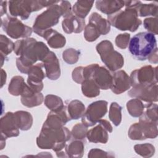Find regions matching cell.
I'll return each mask as SVG.
<instances>
[{"label":"cell","instance_id":"cell-1","mask_svg":"<svg viewBox=\"0 0 158 158\" xmlns=\"http://www.w3.org/2000/svg\"><path fill=\"white\" fill-rule=\"evenodd\" d=\"M14 51L20 57L16 59L17 67L21 73L27 74L31 66L38 61H43L50 52L48 47L42 41L33 38L17 40L14 43Z\"/></svg>","mask_w":158,"mask_h":158},{"label":"cell","instance_id":"cell-2","mask_svg":"<svg viewBox=\"0 0 158 158\" xmlns=\"http://www.w3.org/2000/svg\"><path fill=\"white\" fill-rule=\"evenodd\" d=\"M70 139V131L65 127L51 128L43 126L36 138V144L41 149H52L56 152L62 151Z\"/></svg>","mask_w":158,"mask_h":158},{"label":"cell","instance_id":"cell-3","mask_svg":"<svg viewBox=\"0 0 158 158\" xmlns=\"http://www.w3.org/2000/svg\"><path fill=\"white\" fill-rule=\"evenodd\" d=\"M128 49L132 56L139 60H145L157 49L155 35L146 31L139 32L130 40Z\"/></svg>","mask_w":158,"mask_h":158},{"label":"cell","instance_id":"cell-4","mask_svg":"<svg viewBox=\"0 0 158 158\" xmlns=\"http://www.w3.org/2000/svg\"><path fill=\"white\" fill-rule=\"evenodd\" d=\"M107 20L110 25L118 30L131 32L135 31L142 23V21L138 19L136 10L131 7H125L124 10L107 15Z\"/></svg>","mask_w":158,"mask_h":158},{"label":"cell","instance_id":"cell-5","mask_svg":"<svg viewBox=\"0 0 158 158\" xmlns=\"http://www.w3.org/2000/svg\"><path fill=\"white\" fill-rule=\"evenodd\" d=\"M59 2V1H8L9 10L10 16L20 17L22 20H27L32 12Z\"/></svg>","mask_w":158,"mask_h":158},{"label":"cell","instance_id":"cell-6","mask_svg":"<svg viewBox=\"0 0 158 158\" xmlns=\"http://www.w3.org/2000/svg\"><path fill=\"white\" fill-rule=\"evenodd\" d=\"M96 49L100 55L102 62L109 70L115 72L123 66V57L120 52L114 50L113 44L110 41H101L97 44Z\"/></svg>","mask_w":158,"mask_h":158},{"label":"cell","instance_id":"cell-7","mask_svg":"<svg viewBox=\"0 0 158 158\" xmlns=\"http://www.w3.org/2000/svg\"><path fill=\"white\" fill-rule=\"evenodd\" d=\"M59 3L49 6L45 11L36 17L33 25V30L38 35L41 36L45 31L58 23L62 16Z\"/></svg>","mask_w":158,"mask_h":158},{"label":"cell","instance_id":"cell-8","mask_svg":"<svg viewBox=\"0 0 158 158\" xmlns=\"http://www.w3.org/2000/svg\"><path fill=\"white\" fill-rule=\"evenodd\" d=\"M157 135V123L149 120L143 113L139 117V122L131 125L128 132L129 138L132 140L156 138Z\"/></svg>","mask_w":158,"mask_h":158},{"label":"cell","instance_id":"cell-9","mask_svg":"<svg viewBox=\"0 0 158 158\" xmlns=\"http://www.w3.org/2000/svg\"><path fill=\"white\" fill-rule=\"evenodd\" d=\"M1 26L6 34L13 39L27 38L33 31V28L23 24L17 18L9 15L1 19Z\"/></svg>","mask_w":158,"mask_h":158},{"label":"cell","instance_id":"cell-10","mask_svg":"<svg viewBox=\"0 0 158 158\" xmlns=\"http://www.w3.org/2000/svg\"><path fill=\"white\" fill-rule=\"evenodd\" d=\"M107 102L99 100L93 102L87 107L83 116L81 122L87 127L95 125L107 112Z\"/></svg>","mask_w":158,"mask_h":158},{"label":"cell","instance_id":"cell-11","mask_svg":"<svg viewBox=\"0 0 158 158\" xmlns=\"http://www.w3.org/2000/svg\"><path fill=\"white\" fill-rule=\"evenodd\" d=\"M157 69L148 65L133 70L130 77L131 86L157 83Z\"/></svg>","mask_w":158,"mask_h":158},{"label":"cell","instance_id":"cell-12","mask_svg":"<svg viewBox=\"0 0 158 158\" xmlns=\"http://www.w3.org/2000/svg\"><path fill=\"white\" fill-rule=\"evenodd\" d=\"M97 123L94 127L88 130L86 137L89 142L106 144L109 139L108 133H112L113 128L107 120L101 119Z\"/></svg>","mask_w":158,"mask_h":158},{"label":"cell","instance_id":"cell-13","mask_svg":"<svg viewBox=\"0 0 158 158\" xmlns=\"http://www.w3.org/2000/svg\"><path fill=\"white\" fill-rule=\"evenodd\" d=\"M128 94L131 98H137L148 103L157 102L158 100L157 83L132 86Z\"/></svg>","mask_w":158,"mask_h":158},{"label":"cell","instance_id":"cell-14","mask_svg":"<svg viewBox=\"0 0 158 158\" xmlns=\"http://www.w3.org/2000/svg\"><path fill=\"white\" fill-rule=\"evenodd\" d=\"M43 67V63H38L31 66L27 73V85L36 93H40L43 88V80L46 77Z\"/></svg>","mask_w":158,"mask_h":158},{"label":"cell","instance_id":"cell-15","mask_svg":"<svg viewBox=\"0 0 158 158\" xmlns=\"http://www.w3.org/2000/svg\"><path fill=\"white\" fill-rule=\"evenodd\" d=\"M70 120H71V118L67 110V106H64V107L59 111L54 112L51 110L43 126L51 128H60L64 127Z\"/></svg>","mask_w":158,"mask_h":158},{"label":"cell","instance_id":"cell-16","mask_svg":"<svg viewBox=\"0 0 158 158\" xmlns=\"http://www.w3.org/2000/svg\"><path fill=\"white\" fill-rule=\"evenodd\" d=\"M89 78L94 81L100 89H110L112 83V74L108 69L99 66V64H97L94 68Z\"/></svg>","mask_w":158,"mask_h":158},{"label":"cell","instance_id":"cell-17","mask_svg":"<svg viewBox=\"0 0 158 158\" xmlns=\"http://www.w3.org/2000/svg\"><path fill=\"white\" fill-rule=\"evenodd\" d=\"M112 74V83L110 89L114 93L120 94L130 88L131 86L130 78L124 70H120Z\"/></svg>","mask_w":158,"mask_h":158},{"label":"cell","instance_id":"cell-18","mask_svg":"<svg viewBox=\"0 0 158 158\" xmlns=\"http://www.w3.org/2000/svg\"><path fill=\"white\" fill-rule=\"evenodd\" d=\"M42 62L45 69L46 76L51 80H57L60 76V68L56 54L50 51Z\"/></svg>","mask_w":158,"mask_h":158},{"label":"cell","instance_id":"cell-19","mask_svg":"<svg viewBox=\"0 0 158 158\" xmlns=\"http://www.w3.org/2000/svg\"><path fill=\"white\" fill-rule=\"evenodd\" d=\"M1 133L6 138L19 136V128L14 113L8 112L1 118Z\"/></svg>","mask_w":158,"mask_h":158},{"label":"cell","instance_id":"cell-20","mask_svg":"<svg viewBox=\"0 0 158 158\" xmlns=\"http://www.w3.org/2000/svg\"><path fill=\"white\" fill-rule=\"evenodd\" d=\"M125 7L134 8L139 17L152 15L157 16V3L154 2L150 4H143L139 1H124Z\"/></svg>","mask_w":158,"mask_h":158},{"label":"cell","instance_id":"cell-21","mask_svg":"<svg viewBox=\"0 0 158 158\" xmlns=\"http://www.w3.org/2000/svg\"><path fill=\"white\" fill-rule=\"evenodd\" d=\"M44 100L43 94L33 91L28 85H27L23 93L21 95L22 104L27 107H33L40 106Z\"/></svg>","mask_w":158,"mask_h":158},{"label":"cell","instance_id":"cell-22","mask_svg":"<svg viewBox=\"0 0 158 158\" xmlns=\"http://www.w3.org/2000/svg\"><path fill=\"white\" fill-rule=\"evenodd\" d=\"M63 30L67 34L72 33H81L85 27V19H80L75 15L64 19L62 22Z\"/></svg>","mask_w":158,"mask_h":158},{"label":"cell","instance_id":"cell-23","mask_svg":"<svg viewBox=\"0 0 158 158\" xmlns=\"http://www.w3.org/2000/svg\"><path fill=\"white\" fill-rule=\"evenodd\" d=\"M123 6H125L124 1L104 0L96 1V9L107 15L119 11Z\"/></svg>","mask_w":158,"mask_h":158},{"label":"cell","instance_id":"cell-24","mask_svg":"<svg viewBox=\"0 0 158 158\" xmlns=\"http://www.w3.org/2000/svg\"><path fill=\"white\" fill-rule=\"evenodd\" d=\"M41 37L46 40L48 45L52 48H63L66 43L65 36L52 28L45 31L42 34Z\"/></svg>","mask_w":158,"mask_h":158},{"label":"cell","instance_id":"cell-25","mask_svg":"<svg viewBox=\"0 0 158 158\" xmlns=\"http://www.w3.org/2000/svg\"><path fill=\"white\" fill-rule=\"evenodd\" d=\"M98 64H93L86 67H77L72 72V77L73 80L78 84L91 77L93 71Z\"/></svg>","mask_w":158,"mask_h":158},{"label":"cell","instance_id":"cell-26","mask_svg":"<svg viewBox=\"0 0 158 158\" xmlns=\"http://www.w3.org/2000/svg\"><path fill=\"white\" fill-rule=\"evenodd\" d=\"M85 144L83 140L72 139L66 144L65 151L69 157H81L85 151Z\"/></svg>","mask_w":158,"mask_h":158},{"label":"cell","instance_id":"cell-27","mask_svg":"<svg viewBox=\"0 0 158 158\" xmlns=\"http://www.w3.org/2000/svg\"><path fill=\"white\" fill-rule=\"evenodd\" d=\"M88 23L93 24L99 30L101 35H106L110 30V24L109 21L97 12H93L91 14Z\"/></svg>","mask_w":158,"mask_h":158},{"label":"cell","instance_id":"cell-28","mask_svg":"<svg viewBox=\"0 0 158 158\" xmlns=\"http://www.w3.org/2000/svg\"><path fill=\"white\" fill-rule=\"evenodd\" d=\"M14 114L17 126L20 130L26 131L30 129L33 124V117L30 112L19 110L14 112Z\"/></svg>","mask_w":158,"mask_h":158},{"label":"cell","instance_id":"cell-29","mask_svg":"<svg viewBox=\"0 0 158 158\" xmlns=\"http://www.w3.org/2000/svg\"><path fill=\"white\" fill-rule=\"evenodd\" d=\"M94 4L93 1H77L72 7L74 15L85 19L89 12Z\"/></svg>","mask_w":158,"mask_h":158},{"label":"cell","instance_id":"cell-30","mask_svg":"<svg viewBox=\"0 0 158 158\" xmlns=\"http://www.w3.org/2000/svg\"><path fill=\"white\" fill-rule=\"evenodd\" d=\"M67 110L71 120H77L81 117L85 112L83 103L77 99L71 101L67 106Z\"/></svg>","mask_w":158,"mask_h":158},{"label":"cell","instance_id":"cell-31","mask_svg":"<svg viewBox=\"0 0 158 158\" xmlns=\"http://www.w3.org/2000/svg\"><path fill=\"white\" fill-rule=\"evenodd\" d=\"M27 84L25 83L24 78L21 76H15L12 78L9 86L8 91L13 96H21Z\"/></svg>","mask_w":158,"mask_h":158},{"label":"cell","instance_id":"cell-32","mask_svg":"<svg viewBox=\"0 0 158 158\" xmlns=\"http://www.w3.org/2000/svg\"><path fill=\"white\" fill-rule=\"evenodd\" d=\"M81 91L87 98H94L99 95L100 88L91 79H86L81 83Z\"/></svg>","mask_w":158,"mask_h":158},{"label":"cell","instance_id":"cell-33","mask_svg":"<svg viewBox=\"0 0 158 158\" xmlns=\"http://www.w3.org/2000/svg\"><path fill=\"white\" fill-rule=\"evenodd\" d=\"M127 108L130 115L134 117H138L144 112L145 105L140 99L133 98L127 102Z\"/></svg>","mask_w":158,"mask_h":158},{"label":"cell","instance_id":"cell-34","mask_svg":"<svg viewBox=\"0 0 158 158\" xmlns=\"http://www.w3.org/2000/svg\"><path fill=\"white\" fill-rule=\"evenodd\" d=\"M44 105L51 111L57 112L61 110L64 107L62 99L57 96L48 94L44 98Z\"/></svg>","mask_w":158,"mask_h":158},{"label":"cell","instance_id":"cell-35","mask_svg":"<svg viewBox=\"0 0 158 158\" xmlns=\"http://www.w3.org/2000/svg\"><path fill=\"white\" fill-rule=\"evenodd\" d=\"M122 107L117 102L111 103L109 112V118L116 127L118 126L122 121Z\"/></svg>","mask_w":158,"mask_h":158},{"label":"cell","instance_id":"cell-36","mask_svg":"<svg viewBox=\"0 0 158 158\" xmlns=\"http://www.w3.org/2000/svg\"><path fill=\"white\" fill-rule=\"evenodd\" d=\"M134 149L138 154L146 158L152 157L155 153V148L150 143L136 144Z\"/></svg>","mask_w":158,"mask_h":158},{"label":"cell","instance_id":"cell-37","mask_svg":"<svg viewBox=\"0 0 158 158\" xmlns=\"http://www.w3.org/2000/svg\"><path fill=\"white\" fill-rule=\"evenodd\" d=\"M87 128L88 127L82 123H78L75 125L70 131L71 139L80 140L85 139V138L86 137L88 131Z\"/></svg>","mask_w":158,"mask_h":158},{"label":"cell","instance_id":"cell-38","mask_svg":"<svg viewBox=\"0 0 158 158\" xmlns=\"http://www.w3.org/2000/svg\"><path fill=\"white\" fill-rule=\"evenodd\" d=\"M101 34L97 28L92 23H88L84 29V37L87 41L93 42L96 41Z\"/></svg>","mask_w":158,"mask_h":158},{"label":"cell","instance_id":"cell-39","mask_svg":"<svg viewBox=\"0 0 158 158\" xmlns=\"http://www.w3.org/2000/svg\"><path fill=\"white\" fill-rule=\"evenodd\" d=\"M80 52L73 48H69L65 49L62 53V58L68 64H73L78 62Z\"/></svg>","mask_w":158,"mask_h":158},{"label":"cell","instance_id":"cell-40","mask_svg":"<svg viewBox=\"0 0 158 158\" xmlns=\"http://www.w3.org/2000/svg\"><path fill=\"white\" fill-rule=\"evenodd\" d=\"M0 41L1 54L6 56L11 53L14 49V43L3 35H1L0 36Z\"/></svg>","mask_w":158,"mask_h":158},{"label":"cell","instance_id":"cell-41","mask_svg":"<svg viewBox=\"0 0 158 158\" xmlns=\"http://www.w3.org/2000/svg\"><path fill=\"white\" fill-rule=\"evenodd\" d=\"M146 109V111L143 112V114L148 118L149 120L154 122H158V114H157V104L153 102L148 103L145 105Z\"/></svg>","mask_w":158,"mask_h":158},{"label":"cell","instance_id":"cell-42","mask_svg":"<svg viewBox=\"0 0 158 158\" xmlns=\"http://www.w3.org/2000/svg\"><path fill=\"white\" fill-rule=\"evenodd\" d=\"M143 25L144 28L149 32L154 35L158 33L157 28V17H149L144 20Z\"/></svg>","mask_w":158,"mask_h":158},{"label":"cell","instance_id":"cell-43","mask_svg":"<svg viewBox=\"0 0 158 158\" xmlns=\"http://www.w3.org/2000/svg\"><path fill=\"white\" fill-rule=\"evenodd\" d=\"M130 35L129 33H122L119 34L117 35L115 38V43L116 46L122 49H126L130 42Z\"/></svg>","mask_w":158,"mask_h":158},{"label":"cell","instance_id":"cell-44","mask_svg":"<svg viewBox=\"0 0 158 158\" xmlns=\"http://www.w3.org/2000/svg\"><path fill=\"white\" fill-rule=\"evenodd\" d=\"M61 12H62V16L64 19L69 18L72 15H73L72 12V8L71 4L69 1H60L59 3Z\"/></svg>","mask_w":158,"mask_h":158},{"label":"cell","instance_id":"cell-45","mask_svg":"<svg viewBox=\"0 0 158 158\" xmlns=\"http://www.w3.org/2000/svg\"><path fill=\"white\" fill-rule=\"evenodd\" d=\"M88 157H112L115 156L109 152L104 151L99 149H92L88 154Z\"/></svg>","mask_w":158,"mask_h":158},{"label":"cell","instance_id":"cell-46","mask_svg":"<svg viewBox=\"0 0 158 158\" xmlns=\"http://www.w3.org/2000/svg\"><path fill=\"white\" fill-rule=\"evenodd\" d=\"M148 60L151 64H157L158 62V57H157V49L149 57Z\"/></svg>","mask_w":158,"mask_h":158},{"label":"cell","instance_id":"cell-47","mask_svg":"<svg viewBox=\"0 0 158 158\" xmlns=\"http://www.w3.org/2000/svg\"><path fill=\"white\" fill-rule=\"evenodd\" d=\"M8 2L1 1V16L2 17L7 12V3Z\"/></svg>","mask_w":158,"mask_h":158},{"label":"cell","instance_id":"cell-48","mask_svg":"<svg viewBox=\"0 0 158 158\" xmlns=\"http://www.w3.org/2000/svg\"><path fill=\"white\" fill-rule=\"evenodd\" d=\"M1 87L2 88L3 86V85H4V83H6V72L2 69H1Z\"/></svg>","mask_w":158,"mask_h":158}]
</instances>
